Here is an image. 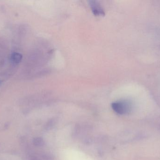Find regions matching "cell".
I'll return each instance as SVG.
<instances>
[{
	"instance_id": "1",
	"label": "cell",
	"mask_w": 160,
	"mask_h": 160,
	"mask_svg": "<svg viewBox=\"0 0 160 160\" xmlns=\"http://www.w3.org/2000/svg\"><path fill=\"white\" fill-rule=\"evenodd\" d=\"M113 111L119 115L129 113L132 110V104L127 100L119 101L113 102L112 104Z\"/></svg>"
},
{
	"instance_id": "2",
	"label": "cell",
	"mask_w": 160,
	"mask_h": 160,
	"mask_svg": "<svg viewBox=\"0 0 160 160\" xmlns=\"http://www.w3.org/2000/svg\"><path fill=\"white\" fill-rule=\"evenodd\" d=\"M91 10L95 16H103L105 15V12L101 4L97 1H88Z\"/></svg>"
},
{
	"instance_id": "3",
	"label": "cell",
	"mask_w": 160,
	"mask_h": 160,
	"mask_svg": "<svg viewBox=\"0 0 160 160\" xmlns=\"http://www.w3.org/2000/svg\"><path fill=\"white\" fill-rule=\"evenodd\" d=\"M22 55L20 53L18 52H14L11 54L10 60L11 62L15 64H18L22 60Z\"/></svg>"
}]
</instances>
